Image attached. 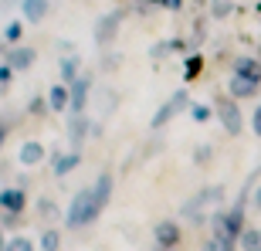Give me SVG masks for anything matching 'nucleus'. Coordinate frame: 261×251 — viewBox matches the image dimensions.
<instances>
[{"mask_svg":"<svg viewBox=\"0 0 261 251\" xmlns=\"http://www.w3.org/2000/svg\"><path fill=\"white\" fill-rule=\"evenodd\" d=\"M207 204H224V184H207L203 190H197L190 200L180 207V214H184L190 224H207L211 217H207Z\"/></svg>","mask_w":261,"mask_h":251,"instance_id":"nucleus-1","label":"nucleus"},{"mask_svg":"<svg viewBox=\"0 0 261 251\" xmlns=\"http://www.w3.org/2000/svg\"><path fill=\"white\" fill-rule=\"evenodd\" d=\"M95 217H98V211H95V197H92V187H82V190L75 193L71 207L65 211V224H68V228H85V224H92Z\"/></svg>","mask_w":261,"mask_h":251,"instance_id":"nucleus-2","label":"nucleus"},{"mask_svg":"<svg viewBox=\"0 0 261 251\" xmlns=\"http://www.w3.org/2000/svg\"><path fill=\"white\" fill-rule=\"evenodd\" d=\"M214 116H217V122L224 126L227 136H241L244 133V112H241V106H238V98L217 95L214 98Z\"/></svg>","mask_w":261,"mask_h":251,"instance_id":"nucleus-3","label":"nucleus"},{"mask_svg":"<svg viewBox=\"0 0 261 251\" xmlns=\"http://www.w3.org/2000/svg\"><path fill=\"white\" fill-rule=\"evenodd\" d=\"M190 106H194V102H190V92H187V88H176L173 95H170L163 106L156 109V116L149 119V129H163L170 119H176L180 112H184V109H190Z\"/></svg>","mask_w":261,"mask_h":251,"instance_id":"nucleus-4","label":"nucleus"},{"mask_svg":"<svg viewBox=\"0 0 261 251\" xmlns=\"http://www.w3.org/2000/svg\"><path fill=\"white\" fill-rule=\"evenodd\" d=\"M153 241H156L160 251H170V248H176V244L184 241V231H180V224H176V221H160L153 228Z\"/></svg>","mask_w":261,"mask_h":251,"instance_id":"nucleus-5","label":"nucleus"},{"mask_svg":"<svg viewBox=\"0 0 261 251\" xmlns=\"http://www.w3.org/2000/svg\"><path fill=\"white\" fill-rule=\"evenodd\" d=\"M261 92L258 82H251V78H241V75H231L227 78V95L238 98V102H244V98H254Z\"/></svg>","mask_w":261,"mask_h":251,"instance_id":"nucleus-6","label":"nucleus"},{"mask_svg":"<svg viewBox=\"0 0 261 251\" xmlns=\"http://www.w3.org/2000/svg\"><path fill=\"white\" fill-rule=\"evenodd\" d=\"M112 187H116V177L112 173H98V180L92 184V197H95V211L102 214L112 200Z\"/></svg>","mask_w":261,"mask_h":251,"instance_id":"nucleus-7","label":"nucleus"},{"mask_svg":"<svg viewBox=\"0 0 261 251\" xmlns=\"http://www.w3.org/2000/svg\"><path fill=\"white\" fill-rule=\"evenodd\" d=\"M4 58H7V65L14 68V71H24V68L34 65L38 51H34V48H24V44H17V48H7V51H4Z\"/></svg>","mask_w":261,"mask_h":251,"instance_id":"nucleus-8","label":"nucleus"},{"mask_svg":"<svg viewBox=\"0 0 261 251\" xmlns=\"http://www.w3.org/2000/svg\"><path fill=\"white\" fill-rule=\"evenodd\" d=\"M0 207H4L7 214H24V207H28V193L20 190V187L0 190Z\"/></svg>","mask_w":261,"mask_h":251,"instance_id":"nucleus-9","label":"nucleus"},{"mask_svg":"<svg viewBox=\"0 0 261 251\" xmlns=\"http://www.w3.org/2000/svg\"><path fill=\"white\" fill-rule=\"evenodd\" d=\"M68 88H71V116H82V112H85V102H88V88H92V82L82 75V78H75Z\"/></svg>","mask_w":261,"mask_h":251,"instance_id":"nucleus-10","label":"nucleus"},{"mask_svg":"<svg viewBox=\"0 0 261 251\" xmlns=\"http://www.w3.org/2000/svg\"><path fill=\"white\" fill-rule=\"evenodd\" d=\"M234 75L241 78H251L261 85V58H251V55H238L234 58Z\"/></svg>","mask_w":261,"mask_h":251,"instance_id":"nucleus-11","label":"nucleus"},{"mask_svg":"<svg viewBox=\"0 0 261 251\" xmlns=\"http://www.w3.org/2000/svg\"><path fill=\"white\" fill-rule=\"evenodd\" d=\"M85 133H92V136H102V133H98V126H95V122H88L85 116H75V119H71V126H68V139H71L75 146H82Z\"/></svg>","mask_w":261,"mask_h":251,"instance_id":"nucleus-12","label":"nucleus"},{"mask_svg":"<svg viewBox=\"0 0 261 251\" xmlns=\"http://www.w3.org/2000/svg\"><path fill=\"white\" fill-rule=\"evenodd\" d=\"M119 20H122V14H106V17L98 20V28H95V41L98 44H109V41L116 38V31H119Z\"/></svg>","mask_w":261,"mask_h":251,"instance_id":"nucleus-13","label":"nucleus"},{"mask_svg":"<svg viewBox=\"0 0 261 251\" xmlns=\"http://www.w3.org/2000/svg\"><path fill=\"white\" fill-rule=\"evenodd\" d=\"M48 106H51V112H65V109H71V88H68L65 82L51 85V92H48Z\"/></svg>","mask_w":261,"mask_h":251,"instance_id":"nucleus-14","label":"nucleus"},{"mask_svg":"<svg viewBox=\"0 0 261 251\" xmlns=\"http://www.w3.org/2000/svg\"><path fill=\"white\" fill-rule=\"evenodd\" d=\"M82 163V153H55V160H51V170H55V177H65V173H71L75 166Z\"/></svg>","mask_w":261,"mask_h":251,"instance_id":"nucleus-15","label":"nucleus"},{"mask_svg":"<svg viewBox=\"0 0 261 251\" xmlns=\"http://www.w3.org/2000/svg\"><path fill=\"white\" fill-rule=\"evenodd\" d=\"M17 160H20V163H24V166H38L41 160H44V146H41L38 139H28V143L20 146Z\"/></svg>","mask_w":261,"mask_h":251,"instance_id":"nucleus-16","label":"nucleus"},{"mask_svg":"<svg viewBox=\"0 0 261 251\" xmlns=\"http://www.w3.org/2000/svg\"><path fill=\"white\" fill-rule=\"evenodd\" d=\"M20 10H24V17L31 24H41L48 17V0H20Z\"/></svg>","mask_w":261,"mask_h":251,"instance_id":"nucleus-17","label":"nucleus"},{"mask_svg":"<svg viewBox=\"0 0 261 251\" xmlns=\"http://www.w3.org/2000/svg\"><path fill=\"white\" fill-rule=\"evenodd\" d=\"M190 44H187L184 38H170V41H160V44H153V58H166V55H176V51H187Z\"/></svg>","mask_w":261,"mask_h":251,"instance_id":"nucleus-18","label":"nucleus"},{"mask_svg":"<svg viewBox=\"0 0 261 251\" xmlns=\"http://www.w3.org/2000/svg\"><path fill=\"white\" fill-rule=\"evenodd\" d=\"M200 71H203V55L200 51H190L187 61H184V82H197Z\"/></svg>","mask_w":261,"mask_h":251,"instance_id":"nucleus-19","label":"nucleus"},{"mask_svg":"<svg viewBox=\"0 0 261 251\" xmlns=\"http://www.w3.org/2000/svg\"><path fill=\"white\" fill-rule=\"evenodd\" d=\"M238 248L241 251H261V228H244Z\"/></svg>","mask_w":261,"mask_h":251,"instance_id":"nucleus-20","label":"nucleus"},{"mask_svg":"<svg viewBox=\"0 0 261 251\" xmlns=\"http://www.w3.org/2000/svg\"><path fill=\"white\" fill-rule=\"evenodd\" d=\"M34 207H38V217H44V221H55V217H61V207L51 200V197H41Z\"/></svg>","mask_w":261,"mask_h":251,"instance_id":"nucleus-21","label":"nucleus"},{"mask_svg":"<svg viewBox=\"0 0 261 251\" xmlns=\"http://www.w3.org/2000/svg\"><path fill=\"white\" fill-rule=\"evenodd\" d=\"M75 78H82V75H78V58H75V55H68V58H61V82L71 85Z\"/></svg>","mask_w":261,"mask_h":251,"instance_id":"nucleus-22","label":"nucleus"},{"mask_svg":"<svg viewBox=\"0 0 261 251\" xmlns=\"http://www.w3.org/2000/svg\"><path fill=\"white\" fill-rule=\"evenodd\" d=\"M61 248V231H44L41 234V251H58Z\"/></svg>","mask_w":261,"mask_h":251,"instance_id":"nucleus-23","label":"nucleus"},{"mask_svg":"<svg viewBox=\"0 0 261 251\" xmlns=\"http://www.w3.org/2000/svg\"><path fill=\"white\" fill-rule=\"evenodd\" d=\"M7 251H34V241L24 234H14V238H7Z\"/></svg>","mask_w":261,"mask_h":251,"instance_id":"nucleus-24","label":"nucleus"},{"mask_svg":"<svg viewBox=\"0 0 261 251\" xmlns=\"http://www.w3.org/2000/svg\"><path fill=\"white\" fill-rule=\"evenodd\" d=\"M20 34H24V24H20V20H10L7 28H4V41H7V44H17Z\"/></svg>","mask_w":261,"mask_h":251,"instance_id":"nucleus-25","label":"nucleus"},{"mask_svg":"<svg viewBox=\"0 0 261 251\" xmlns=\"http://www.w3.org/2000/svg\"><path fill=\"white\" fill-rule=\"evenodd\" d=\"M190 116H194V122H211L214 109L211 106H197V102H194V106H190Z\"/></svg>","mask_w":261,"mask_h":251,"instance_id":"nucleus-26","label":"nucleus"},{"mask_svg":"<svg viewBox=\"0 0 261 251\" xmlns=\"http://www.w3.org/2000/svg\"><path fill=\"white\" fill-rule=\"evenodd\" d=\"M231 0H211V17H227L231 14Z\"/></svg>","mask_w":261,"mask_h":251,"instance_id":"nucleus-27","label":"nucleus"},{"mask_svg":"<svg viewBox=\"0 0 261 251\" xmlns=\"http://www.w3.org/2000/svg\"><path fill=\"white\" fill-rule=\"evenodd\" d=\"M48 98H41V95H34V98H31V102H28V112H31V116H44V112H48Z\"/></svg>","mask_w":261,"mask_h":251,"instance_id":"nucleus-28","label":"nucleus"},{"mask_svg":"<svg viewBox=\"0 0 261 251\" xmlns=\"http://www.w3.org/2000/svg\"><path fill=\"white\" fill-rule=\"evenodd\" d=\"M211 156H214V149L203 143V146H197V149H194V163L197 166H207V163H211Z\"/></svg>","mask_w":261,"mask_h":251,"instance_id":"nucleus-29","label":"nucleus"},{"mask_svg":"<svg viewBox=\"0 0 261 251\" xmlns=\"http://www.w3.org/2000/svg\"><path fill=\"white\" fill-rule=\"evenodd\" d=\"M251 133L261 139V102L254 106V112H251Z\"/></svg>","mask_w":261,"mask_h":251,"instance_id":"nucleus-30","label":"nucleus"},{"mask_svg":"<svg viewBox=\"0 0 261 251\" xmlns=\"http://www.w3.org/2000/svg\"><path fill=\"white\" fill-rule=\"evenodd\" d=\"M10 78H14V68H10V65H0V85H10Z\"/></svg>","mask_w":261,"mask_h":251,"instance_id":"nucleus-31","label":"nucleus"},{"mask_svg":"<svg viewBox=\"0 0 261 251\" xmlns=\"http://www.w3.org/2000/svg\"><path fill=\"white\" fill-rule=\"evenodd\" d=\"M203 251H227V248H224V244H221V241H217V238H211V241L203 244Z\"/></svg>","mask_w":261,"mask_h":251,"instance_id":"nucleus-32","label":"nucleus"},{"mask_svg":"<svg viewBox=\"0 0 261 251\" xmlns=\"http://www.w3.org/2000/svg\"><path fill=\"white\" fill-rule=\"evenodd\" d=\"M251 207H254V211H261V184H258V187H254V197H251Z\"/></svg>","mask_w":261,"mask_h":251,"instance_id":"nucleus-33","label":"nucleus"},{"mask_svg":"<svg viewBox=\"0 0 261 251\" xmlns=\"http://www.w3.org/2000/svg\"><path fill=\"white\" fill-rule=\"evenodd\" d=\"M7 143V122H0V146Z\"/></svg>","mask_w":261,"mask_h":251,"instance_id":"nucleus-34","label":"nucleus"},{"mask_svg":"<svg viewBox=\"0 0 261 251\" xmlns=\"http://www.w3.org/2000/svg\"><path fill=\"white\" fill-rule=\"evenodd\" d=\"M166 7H170V10H180V7H184V0H170Z\"/></svg>","mask_w":261,"mask_h":251,"instance_id":"nucleus-35","label":"nucleus"},{"mask_svg":"<svg viewBox=\"0 0 261 251\" xmlns=\"http://www.w3.org/2000/svg\"><path fill=\"white\" fill-rule=\"evenodd\" d=\"M153 4H163V7H166V4H170V0H153Z\"/></svg>","mask_w":261,"mask_h":251,"instance_id":"nucleus-36","label":"nucleus"}]
</instances>
